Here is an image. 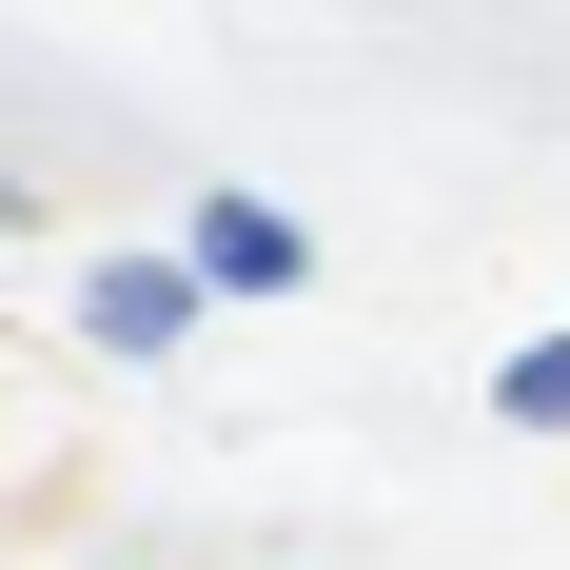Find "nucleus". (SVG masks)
<instances>
[{
	"label": "nucleus",
	"mask_w": 570,
	"mask_h": 570,
	"mask_svg": "<svg viewBox=\"0 0 570 570\" xmlns=\"http://www.w3.org/2000/svg\"><path fill=\"white\" fill-rule=\"evenodd\" d=\"M197 276H217V295H295L315 256H295V217H256V197H217V217H197Z\"/></svg>",
	"instance_id": "1"
},
{
	"label": "nucleus",
	"mask_w": 570,
	"mask_h": 570,
	"mask_svg": "<svg viewBox=\"0 0 570 570\" xmlns=\"http://www.w3.org/2000/svg\"><path fill=\"white\" fill-rule=\"evenodd\" d=\"M177 315H197V256H118L99 276V354H158Z\"/></svg>",
	"instance_id": "2"
},
{
	"label": "nucleus",
	"mask_w": 570,
	"mask_h": 570,
	"mask_svg": "<svg viewBox=\"0 0 570 570\" xmlns=\"http://www.w3.org/2000/svg\"><path fill=\"white\" fill-rule=\"evenodd\" d=\"M492 413H531V433H570V335H531L512 374H492Z\"/></svg>",
	"instance_id": "3"
}]
</instances>
